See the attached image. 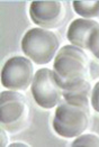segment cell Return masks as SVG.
I'll return each instance as SVG.
<instances>
[{
    "label": "cell",
    "mask_w": 99,
    "mask_h": 147,
    "mask_svg": "<svg viewBox=\"0 0 99 147\" xmlns=\"http://www.w3.org/2000/svg\"><path fill=\"white\" fill-rule=\"evenodd\" d=\"M74 11L81 18L94 19L99 17V0L97 1H86V0H75L72 2Z\"/></svg>",
    "instance_id": "10"
},
{
    "label": "cell",
    "mask_w": 99,
    "mask_h": 147,
    "mask_svg": "<svg viewBox=\"0 0 99 147\" xmlns=\"http://www.w3.org/2000/svg\"><path fill=\"white\" fill-rule=\"evenodd\" d=\"M32 96L37 105L43 109H53L62 100V89L55 80L53 70L47 67L39 69L34 75L32 86Z\"/></svg>",
    "instance_id": "5"
},
{
    "label": "cell",
    "mask_w": 99,
    "mask_h": 147,
    "mask_svg": "<svg viewBox=\"0 0 99 147\" xmlns=\"http://www.w3.org/2000/svg\"><path fill=\"white\" fill-rule=\"evenodd\" d=\"M89 51L94 54V56L99 60V28L95 32L94 36L91 37L90 44H89Z\"/></svg>",
    "instance_id": "12"
},
{
    "label": "cell",
    "mask_w": 99,
    "mask_h": 147,
    "mask_svg": "<svg viewBox=\"0 0 99 147\" xmlns=\"http://www.w3.org/2000/svg\"><path fill=\"white\" fill-rule=\"evenodd\" d=\"M90 118V108L74 105L63 99L55 109L52 125L59 136L63 138H75L87 130Z\"/></svg>",
    "instance_id": "3"
},
{
    "label": "cell",
    "mask_w": 99,
    "mask_h": 147,
    "mask_svg": "<svg viewBox=\"0 0 99 147\" xmlns=\"http://www.w3.org/2000/svg\"><path fill=\"white\" fill-rule=\"evenodd\" d=\"M60 49V38L50 29L31 28L22 38L23 53L37 65L49 64L56 56Z\"/></svg>",
    "instance_id": "2"
},
{
    "label": "cell",
    "mask_w": 99,
    "mask_h": 147,
    "mask_svg": "<svg viewBox=\"0 0 99 147\" xmlns=\"http://www.w3.org/2000/svg\"><path fill=\"white\" fill-rule=\"evenodd\" d=\"M71 146L99 147V136L96 134H81L78 137H75Z\"/></svg>",
    "instance_id": "11"
},
{
    "label": "cell",
    "mask_w": 99,
    "mask_h": 147,
    "mask_svg": "<svg viewBox=\"0 0 99 147\" xmlns=\"http://www.w3.org/2000/svg\"><path fill=\"white\" fill-rule=\"evenodd\" d=\"M91 91H92V86L89 80H86L69 89L62 90V98L68 102L90 108Z\"/></svg>",
    "instance_id": "9"
},
{
    "label": "cell",
    "mask_w": 99,
    "mask_h": 147,
    "mask_svg": "<svg viewBox=\"0 0 99 147\" xmlns=\"http://www.w3.org/2000/svg\"><path fill=\"white\" fill-rule=\"evenodd\" d=\"M66 7L63 1H32L29 6V17L39 28L55 29L64 24L66 18Z\"/></svg>",
    "instance_id": "7"
},
{
    "label": "cell",
    "mask_w": 99,
    "mask_h": 147,
    "mask_svg": "<svg viewBox=\"0 0 99 147\" xmlns=\"http://www.w3.org/2000/svg\"><path fill=\"white\" fill-rule=\"evenodd\" d=\"M34 65L27 56L16 55L8 59L2 66L1 83L8 90L23 91L32 86Z\"/></svg>",
    "instance_id": "6"
},
{
    "label": "cell",
    "mask_w": 99,
    "mask_h": 147,
    "mask_svg": "<svg viewBox=\"0 0 99 147\" xmlns=\"http://www.w3.org/2000/svg\"><path fill=\"white\" fill-rule=\"evenodd\" d=\"M99 28V23L94 19L77 18L68 27L66 38L71 45L81 49H89V44L95 32Z\"/></svg>",
    "instance_id": "8"
},
{
    "label": "cell",
    "mask_w": 99,
    "mask_h": 147,
    "mask_svg": "<svg viewBox=\"0 0 99 147\" xmlns=\"http://www.w3.org/2000/svg\"><path fill=\"white\" fill-rule=\"evenodd\" d=\"M31 106L23 93L14 90L2 91L0 96V127L8 133H18L29 123Z\"/></svg>",
    "instance_id": "4"
},
{
    "label": "cell",
    "mask_w": 99,
    "mask_h": 147,
    "mask_svg": "<svg viewBox=\"0 0 99 147\" xmlns=\"http://www.w3.org/2000/svg\"><path fill=\"white\" fill-rule=\"evenodd\" d=\"M7 130L5 129V128H2L1 127V129H0V136H1V146H7V144L9 143V138H8V136H7Z\"/></svg>",
    "instance_id": "14"
},
{
    "label": "cell",
    "mask_w": 99,
    "mask_h": 147,
    "mask_svg": "<svg viewBox=\"0 0 99 147\" xmlns=\"http://www.w3.org/2000/svg\"><path fill=\"white\" fill-rule=\"evenodd\" d=\"M9 146L10 147H25V146H29L28 144H25V143H22V142H15V143H12V144H9Z\"/></svg>",
    "instance_id": "15"
},
{
    "label": "cell",
    "mask_w": 99,
    "mask_h": 147,
    "mask_svg": "<svg viewBox=\"0 0 99 147\" xmlns=\"http://www.w3.org/2000/svg\"><path fill=\"white\" fill-rule=\"evenodd\" d=\"M90 105L92 109L99 113V81L94 86L90 97Z\"/></svg>",
    "instance_id": "13"
},
{
    "label": "cell",
    "mask_w": 99,
    "mask_h": 147,
    "mask_svg": "<svg viewBox=\"0 0 99 147\" xmlns=\"http://www.w3.org/2000/svg\"><path fill=\"white\" fill-rule=\"evenodd\" d=\"M53 72L62 90L69 89L89 76V60L83 49L73 45H64L54 57Z\"/></svg>",
    "instance_id": "1"
}]
</instances>
